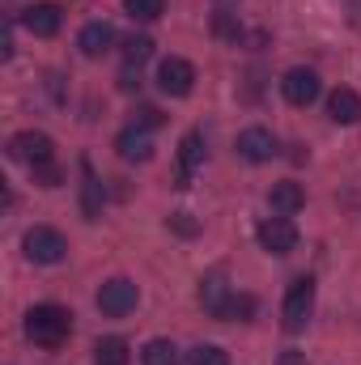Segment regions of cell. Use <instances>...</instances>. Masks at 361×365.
I'll return each mask as SVG.
<instances>
[{"mask_svg":"<svg viewBox=\"0 0 361 365\" xmlns=\"http://www.w3.org/2000/svg\"><path fill=\"white\" fill-rule=\"evenodd\" d=\"M327 115H332V123H361V98L353 90H332V98H327Z\"/></svg>","mask_w":361,"mask_h":365,"instance_id":"14","label":"cell"},{"mask_svg":"<svg viewBox=\"0 0 361 365\" xmlns=\"http://www.w3.org/2000/svg\"><path fill=\"white\" fill-rule=\"evenodd\" d=\"M251 314H255V297L251 293H230V302L221 306L217 319H225V323H251Z\"/></svg>","mask_w":361,"mask_h":365,"instance_id":"19","label":"cell"},{"mask_svg":"<svg viewBox=\"0 0 361 365\" xmlns=\"http://www.w3.org/2000/svg\"><path fill=\"white\" fill-rule=\"evenodd\" d=\"M141 361L145 365H179V349H175V340H149L141 349Z\"/></svg>","mask_w":361,"mask_h":365,"instance_id":"20","label":"cell"},{"mask_svg":"<svg viewBox=\"0 0 361 365\" xmlns=\"http://www.w3.org/2000/svg\"><path fill=\"white\" fill-rule=\"evenodd\" d=\"M171 225H175L179 234H195V221H187V212H175V217H171Z\"/></svg>","mask_w":361,"mask_h":365,"instance_id":"28","label":"cell"},{"mask_svg":"<svg viewBox=\"0 0 361 365\" xmlns=\"http://www.w3.org/2000/svg\"><path fill=\"white\" fill-rule=\"evenodd\" d=\"M119 90H141V68L136 64H123V73H119Z\"/></svg>","mask_w":361,"mask_h":365,"instance_id":"27","label":"cell"},{"mask_svg":"<svg viewBox=\"0 0 361 365\" xmlns=\"http://www.w3.org/2000/svg\"><path fill=\"white\" fill-rule=\"evenodd\" d=\"M21 26H26L34 38H51V34H60L64 13H60V4H34V9L21 13Z\"/></svg>","mask_w":361,"mask_h":365,"instance_id":"9","label":"cell"},{"mask_svg":"<svg viewBox=\"0 0 361 365\" xmlns=\"http://www.w3.org/2000/svg\"><path fill=\"white\" fill-rule=\"evenodd\" d=\"M30 175H34V182H39V187H60V179H64L56 162H47V166H34Z\"/></svg>","mask_w":361,"mask_h":365,"instance_id":"25","label":"cell"},{"mask_svg":"<svg viewBox=\"0 0 361 365\" xmlns=\"http://www.w3.org/2000/svg\"><path fill=\"white\" fill-rule=\"evenodd\" d=\"M115 149H119V158H123V162H149V158H153V140H149V132H141V128L119 132Z\"/></svg>","mask_w":361,"mask_h":365,"instance_id":"15","label":"cell"},{"mask_svg":"<svg viewBox=\"0 0 361 365\" xmlns=\"http://www.w3.org/2000/svg\"><path fill=\"white\" fill-rule=\"evenodd\" d=\"M158 90L171 93V98H187V93L195 90V68L187 60H179V56L162 60L158 64Z\"/></svg>","mask_w":361,"mask_h":365,"instance_id":"7","label":"cell"},{"mask_svg":"<svg viewBox=\"0 0 361 365\" xmlns=\"http://www.w3.org/2000/svg\"><path fill=\"white\" fill-rule=\"evenodd\" d=\"M238 158H247V162H272L276 158V136L264 132V128H247L243 136H238Z\"/></svg>","mask_w":361,"mask_h":365,"instance_id":"11","label":"cell"},{"mask_svg":"<svg viewBox=\"0 0 361 365\" xmlns=\"http://www.w3.org/2000/svg\"><path fill=\"white\" fill-rule=\"evenodd\" d=\"M123 9L132 21H158L166 13V0H123Z\"/></svg>","mask_w":361,"mask_h":365,"instance_id":"21","label":"cell"},{"mask_svg":"<svg viewBox=\"0 0 361 365\" xmlns=\"http://www.w3.org/2000/svg\"><path fill=\"white\" fill-rule=\"evenodd\" d=\"M255 238H260V247H264L268 255H289V251L298 247V225H293L289 217H268V221H260Z\"/></svg>","mask_w":361,"mask_h":365,"instance_id":"6","label":"cell"},{"mask_svg":"<svg viewBox=\"0 0 361 365\" xmlns=\"http://www.w3.org/2000/svg\"><path fill=\"white\" fill-rule=\"evenodd\" d=\"M166 123V115L158 110V106H136V119H132V128H141V132H153V128H162Z\"/></svg>","mask_w":361,"mask_h":365,"instance_id":"24","label":"cell"},{"mask_svg":"<svg viewBox=\"0 0 361 365\" xmlns=\"http://www.w3.org/2000/svg\"><path fill=\"white\" fill-rule=\"evenodd\" d=\"M191 365H230V353L221 344H200L191 349Z\"/></svg>","mask_w":361,"mask_h":365,"instance_id":"22","label":"cell"},{"mask_svg":"<svg viewBox=\"0 0 361 365\" xmlns=\"http://www.w3.org/2000/svg\"><path fill=\"white\" fill-rule=\"evenodd\" d=\"M77 47H81V56H106L111 47H115V30H111V21H90L86 30H81V38H77Z\"/></svg>","mask_w":361,"mask_h":365,"instance_id":"12","label":"cell"},{"mask_svg":"<svg viewBox=\"0 0 361 365\" xmlns=\"http://www.w3.org/2000/svg\"><path fill=\"white\" fill-rule=\"evenodd\" d=\"M136 302H141V289H136L128 276H115V280H106V284L98 289V310H102V314H111V319L132 314V310H136Z\"/></svg>","mask_w":361,"mask_h":365,"instance_id":"5","label":"cell"},{"mask_svg":"<svg viewBox=\"0 0 361 365\" xmlns=\"http://www.w3.org/2000/svg\"><path fill=\"white\" fill-rule=\"evenodd\" d=\"M0 56H4V60L13 56V30H9V21H4V30H0Z\"/></svg>","mask_w":361,"mask_h":365,"instance_id":"29","label":"cell"},{"mask_svg":"<svg viewBox=\"0 0 361 365\" xmlns=\"http://www.w3.org/2000/svg\"><path fill=\"white\" fill-rule=\"evenodd\" d=\"M200 162H204V136L200 132H187L179 145V170H175V187H191L195 179V170H200Z\"/></svg>","mask_w":361,"mask_h":365,"instance_id":"10","label":"cell"},{"mask_svg":"<svg viewBox=\"0 0 361 365\" xmlns=\"http://www.w3.org/2000/svg\"><path fill=\"white\" fill-rule=\"evenodd\" d=\"M26 336H30V344H39V349H60V344L73 336V314H68L64 306L43 302V306H34V310L26 314Z\"/></svg>","mask_w":361,"mask_h":365,"instance_id":"1","label":"cell"},{"mask_svg":"<svg viewBox=\"0 0 361 365\" xmlns=\"http://www.w3.org/2000/svg\"><path fill=\"white\" fill-rule=\"evenodd\" d=\"M81 212H86V221L102 217V182H98L90 166H86V182H81Z\"/></svg>","mask_w":361,"mask_h":365,"instance_id":"18","label":"cell"},{"mask_svg":"<svg viewBox=\"0 0 361 365\" xmlns=\"http://www.w3.org/2000/svg\"><path fill=\"white\" fill-rule=\"evenodd\" d=\"M149 56H153V38H145V34H141V38H128V51H123V64H136V68H141V64H145Z\"/></svg>","mask_w":361,"mask_h":365,"instance_id":"23","label":"cell"},{"mask_svg":"<svg viewBox=\"0 0 361 365\" xmlns=\"http://www.w3.org/2000/svg\"><path fill=\"white\" fill-rule=\"evenodd\" d=\"M268 204H272L276 217H293V212L306 204V191H302L293 179H285V182H276V187L268 191Z\"/></svg>","mask_w":361,"mask_h":365,"instance_id":"13","label":"cell"},{"mask_svg":"<svg viewBox=\"0 0 361 365\" xmlns=\"http://www.w3.org/2000/svg\"><path fill=\"white\" fill-rule=\"evenodd\" d=\"M9 158L13 162H26L30 170L34 166H47V162H56V140L47 132H17L9 140Z\"/></svg>","mask_w":361,"mask_h":365,"instance_id":"4","label":"cell"},{"mask_svg":"<svg viewBox=\"0 0 361 365\" xmlns=\"http://www.w3.org/2000/svg\"><path fill=\"white\" fill-rule=\"evenodd\" d=\"M230 293H234V289L225 284V276L221 272H208L204 280H200V302H204V310H208L213 319L221 314V306L230 302Z\"/></svg>","mask_w":361,"mask_h":365,"instance_id":"16","label":"cell"},{"mask_svg":"<svg viewBox=\"0 0 361 365\" xmlns=\"http://www.w3.org/2000/svg\"><path fill=\"white\" fill-rule=\"evenodd\" d=\"M280 93L289 106H310L319 98V73L315 68H289L280 77Z\"/></svg>","mask_w":361,"mask_h":365,"instance_id":"8","label":"cell"},{"mask_svg":"<svg viewBox=\"0 0 361 365\" xmlns=\"http://www.w3.org/2000/svg\"><path fill=\"white\" fill-rule=\"evenodd\" d=\"M217 34H221V38H230V43H238V38H243V26H234V21H230V13H217Z\"/></svg>","mask_w":361,"mask_h":365,"instance_id":"26","label":"cell"},{"mask_svg":"<svg viewBox=\"0 0 361 365\" xmlns=\"http://www.w3.org/2000/svg\"><path fill=\"white\" fill-rule=\"evenodd\" d=\"M310 314H315V280H310V276H298V280L289 284V293H285L280 319H285L289 331H302V327L310 323Z\"/></svg>","mask_w":361,"mask_h":365,"instance_id":"3","label":"cell"},{"mask_svg":"<svg viewBox=\"0 0 361 365\" xmlns=\"http://www.w3.org/2000/svg\"><path fill=\"white\" fill-rule=\"evenodd\" d=\"M26 259L30 264H43V268H51V264H60L64 255H68V242H64V234L60 230H51V225H34L30 234H26Z\"/></svg>","mask_w":361,"mask_h":365,"instance_id":"2","label":"cell"},{"mask_svg":"<svg viewBox=\"0 0 361 365\" xmlns=\"http://www.w3.org/2000/svg\"><path fill=\"white\" fill-rule=\"evenodd\" d=\"M93 361L98 365H128L132 361V349H128L123 336H102V340L93 344Z\"/></svg>","mask_w":361,"mask_h":365,"instance_id":"17","label":"cell"},{"mask_svg":"<svg viewBox=\"0 0 361 365\" xmlns=\"http://www.w3.org/2000/svg\"><path fill=\"white\" fill-rule=\"evenodd\" d=\"M280 365H306V357H302V353H293V349H289V353H280Z\"/></svg>","mask_w":361,"mask_h":365,"instance_id":"30","label":"cell"}]
</instances>
